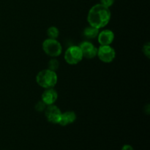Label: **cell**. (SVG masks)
<instances>
[{
  "instance_id": "1",
  "label": "cell",
  "mask_w": 150,
  "mask_h": 150,
  "mask_svg": "<svg viewBox=\"0 0 150 150\" xmlns=\"http://www.w3.org/2000/svg\"><path fill=\"white\" fill-rule=\"evenodd\" d=\"M111 17L109 8L100 3L91 7L87 15V21L90 26L100 29L108 24Z\"/></svg>"
},
{
  "instance_id": "2",
  "label": "cell",
  "mask_w": 150,
  "mask_h": 150,
  "mask_svg": "<svg viewBox=\"0 0 150 150\" xmlns=\"http://www.w3.org/2000/svg\"><path fill=\"white\" fill-rule=\"evenodd\" d=\"M36 81L40 86L44 89L54 88L58 81V76L55 71L45 69L38 73L36 76Z\"/></svg>"
},
{
  "instance_id": "3",
  "label": "cell",
  "mask_w": 150,
  "mask_h": 150,
  "mask_svg": "<svg viewBox=\"0 0 150 150\" xmlns=\"http://www.w3.org/2000/svg\"><path fill=\"white\" fill-rule=\"evenodd\" d=\"M42 50L48 56L51 57H57L62 52V47L57 39L45 40L42 45Z\"/></svg>"
},
{
  "instance_id": "4",
  "label": "cell",
  "mask_w": 150,
  "mask_h": 150,
  "mask_svg": "<svg viewBox=\"0 0 150 150\" xmlns=\"http://www.w3.org/2000/svg\"><path fill=\"white\" fill-rule=\"evenodd\" d=\"M83 58V54L80 47L76 45L69 47L64 53V59L66 62L71 65L79 64Z\"/></svg>"
},
{
  "instance_id": "5",
  "label": "cell",
  "mask_w": 150,
  "mask_h": 150,
  "mask_svg": "<svg viewBox=\"0 0 150 150\" xmlns=\"http://www.w3.org/2000/svg\"><path fill=\"white\" fill-rule=\"evenodd\" d=\"M97 56L103 62L111 63L115 59L116 51L111 45H100Z\"/></svg>"
},
{
  "instance_id": "6",
  "label": "cell",
  "mask_w": 150,
  "mask_h": 150,
  "mask_svg": "<svg viewBox=\"0 0 150 150\" xmlns=\"http://www.w3.org/2000/svg\"><path fill=\"white\" fill-rule=\"evenodd\" d=\"M62 112L59 108L55 105H47L45 110V116L47 120L53 124H59Z\"/></svg>"
},
{
  "instance_id": "7",
  "label": "cell",
  "mask_w": 150,
  "mask_h": 150,
  "mask_svg": "<svg viewBox=\"0 0 150 150\" xmlns=\"http://www.w3.org/2000/svg\"><path fill=\"white\" fill-rule=\"evenodd\" d=\"M79 47L81 50L83 58L91 59H94L97 57L98 48H96L95 45H94V44L91 42L84 41L80 44Z\"/></svg>"
},
{
  "instance_id": "8",
  "label": "cell",
  "mask_w": 150,
  "mask_h": 150,
  "mask_svg": "<svg viewBox=\"0 0 150 150\" xmlns=\"http://www.w3.org/2000/svg\"><path fill=\"white\" fill-rule=\"evenodd\" d=\"M97 38L100 45H111L114 40V34L110 29H104L99 32Z\"/></svg>"
},
{
  "instance_id": "9",
  "label": "cell",
  "mask_w": 150,
  "mask_h": 150,
  "mask_svg": "<svg viewBox=\"0 0 150 150\" xmlns=\"http://www.w3.org/2000/svg\"><path fill=\"white\" fill-rule=\"evenodd\" d=\"M45 89V90L42 92L41 96V100L43 101L46 105H53L58 98V93L54 88H48Z\"/></svg>"
},
{
  "instance_id": "10",
  "label": "cell",
  "mask_w": 150,
  "mask_h": 150,
  "mask_svg": "<svg viewBox=\"0 0 150 150\" xmlns=\"http://www.w3.org/2000/svg\"><path fill=\"white\" fill-rule=\"evenodd\" d=\"M76 120V114L73 111H66L62 113L59 125L62 126H66L72 124Z\"/></svg>"
},
{
  "instance_id": "11",
  "label": "cell",
  "mask_w": 150,
  "mask_h": 150,
  "mask_svg": "<svg viewBox=\"0 0 150 150\" xmlns=\"http://www.w3.org/2000/svg\"><path fill=\"white\" fill-rule=\"evenodd\" d=\"M99 30L100 29H98V28H95L89 25V26H88L87 27H86L83 29V35L84 38H86V39H95V38L98 37L100 32Z\"/></svg>"
},
{
  "instance_id": "12",
  "label": "cell",
  "mask_w": 150,
  "mask_h": 150,
  "mask_svg": "<svg viewBox=\"0 0 150 150\" xmlns=\"http://www.w3.org/2000/svg\"><path fill=\"white\" fill-rule=\"evenodd\" d=\"M47 35H48V38L57 39L59 35V31L58 28L56 26H50L47 29Z\"/></svg>"
},
{
  "instance_id": "13",
  "label": "cell",
  "mask_w": 150,
  "mask_h": 150,
  "mask_svg": "<svg viewBox=\"0 0 150 150\" xmlns=\"http://www.w3.org/2000/svg\"><path fill=\"white\" fill-rule=\"evenodd\" d=\"M59 67V62L57 59H55L54 57V58H52L51 59L49 60L48 64V69L56 72L58 70Z\"/></svg>"
},
{
  "instance_id": "14",
  "label": "cell",
  "mask_w": 150,
  "mask_h": 150,
  "mask_svg": "<svg viewBox=\"0 0 150 150\" xmlns=\"http://www.w3.org/2000/svg\"><path fill=\"white\" fill-rule=\"evenodd\" d=\"M47 105L43 101L40 100L35 105V110L37 111H39V112H42V111H45V108H46Z\"/></svg>"
},
{
  "instance_id": "15",
  "label": "cell",
  "mask_w": 150,
  "mask_h": 150,
  "mask_svg": "<svg viewBox=\"0 0 150 150\" xmlns=\"http://www.w3.org/2000/svg\"><path fill=\"white\" fill-rule=\"evenodd\" d=\"M143 51L144 54L146 56L147 58H149V56H150V43L149 42H146V44H144L143 46Z\"/></svg>"
},
{
  "instance_id": "16",
  "label": "cell",
  "mask_w": 150,
  "mask_h": 150,
  "mask_svg": "<svg viewBox=\"0 0 150 150\" xmlns=\"http://www.w3.org/2000/svg\"><path fill=\"white\" fill-rule=\"evenodd\" d=\"M114 1L115 0H100V4L109 8L111 6L114 4Z\"/></svg>"
},
{
  "instance_id": "17",
  "label": "cell",
  "mask_w": 150,
  "mask_h": 150,
  "mask_svg": "<svg viewBox=\"0 0 150 150\" xmlns=\"http://www.w3.org/2000/svg\"><path fill=\"white\" fill-rule=\"evenodd\" d=\"M122 150H134V149H133V146H131L130 145L125 144L123 146L122 148Z\"/></svg>"
}]
</instances>
